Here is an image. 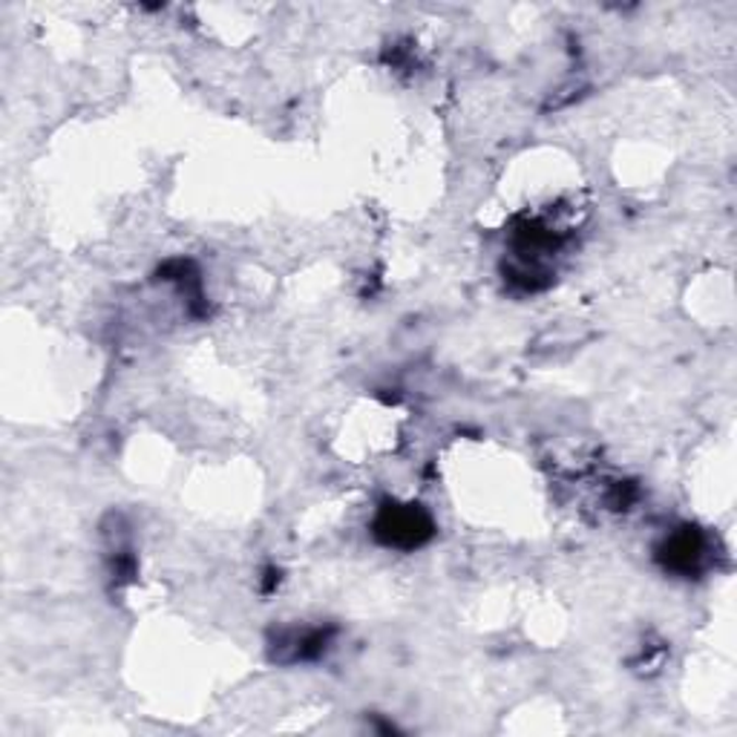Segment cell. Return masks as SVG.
I'll return each mask as SVG.
<instances>
[{
	"label": "cell",
	"instance_id": "7a4b0ae2",
	"mask_svg": "<svg viewBox=\"0 0 737 737\" xmlns=\"http://www.w3.org/2000/svg\"><path fill=\"white\" fill-rule=\"evenodd\" d=\"M700 556H703V544L691 533L674 536L672 542L665 544V565L674 567V570H683V574L695 570Z\"/></svg>",
	"mask_w": 737,
	"mask_h": 737
},
{
	"label": "cell",
	"instance_id": "6da1fadb",
	"mask_svg": "<svg viewBox=\"0 0 737 737\" xmlns=\"http://www.w3.org/2000/svg\"><path fill=\"white\" fill-rule=\"evenodd\" d=\"M374 533L381 536L386 544H395V548H418V544L430 539L432 521L427 519V513H421L413 504L409 507H386L378 516Z\"/></svg>",
	"mask_w": 737,
	"mask_h": 737
}]
</instances>
